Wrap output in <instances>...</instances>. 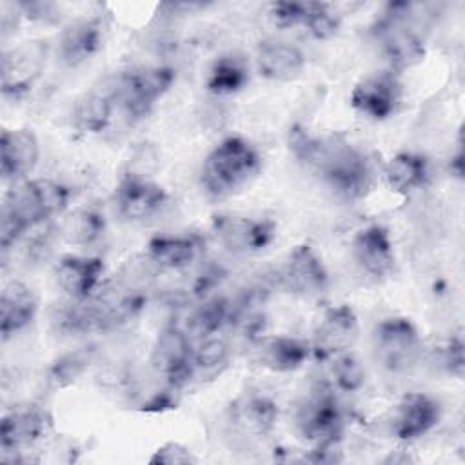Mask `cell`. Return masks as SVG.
I'll return each mask as SVG.
<instances>
[{"label":"cell","mask_w":465,"mask_h":465,"mask_svg":"<svg viewBox=\"0 0 465 465\" xmlns=\"http://www.w3.org/2000/svg\"><path fill=\"white\" fill-rule=\"evenodd\" d=\"M227 356H229L227 341L222 338L209 336V338H203V341L196 349H193V365L194 369L211 371L223 365Z\"/></svg>","instance_id":"obj_33"},{"label":"cell","mask_w":465,"mask_h":465,"mask_svg":"<svg viewBox=\"0 0 465 465\" xmlns=\"http://www.w3.org/2000/svg\"><path fill=\"white\" fill-rule=\"evenodd\" d=\"M49 425L47 412L38 405H16L2 416L0 449L4 452H15L31 447L45 436Z\"/></svg>","instance_id":"obj_14"},{"label":"cell","mask_w":465,"mask_h":465,"mask_svg":"<svg viewBox=\"0 0 465 465\" xmlns=\"http://www.w3.org/2000/svg\"><path fill=\"white\" fill-rule=\"evenodd\" d=\"M104 269V260L98 256L69 254L56 263L54 280L69 298L82 302L91 298L93 291L100 285Z\"/></svg>","instance_id":"obj_19"},{"label":"cell","mask_w":465,"mask_h":465,"mask_svg":"<svg viewBox=\"0 0 465 465\" xmlns=\"http://www.w3.org/2000/svg\"><path fill=\"white\" fill-rule=\"evenodd\" d=\"M40 156L36 134L27 127L4 129L0 136V173L4 180L27 176Z\"/></svg>","instance_id":"obj_18"},{"label":"cell","mask_w":465,"mask_h":465,"mask_svg":"<svg viewBox=\"0 0 465 465\" xmlns=\"http://www.w3.org/2000/svg\"><path fill=\"white\" fill-rule=\"evenodd\" d=\"M311 358V341L296 336H274L262 343L260 361L272 372H291Z\"/></svg>","instance_id":"obj_25"},{"label":"cell","mask_w":465,"mask_h":465,"mask_svg":"<svg viewBox=\"0 0 465 465\" xmlns=\"http://www.w3.org/2000/svg\"><path fill=\"white\" fill-rule=\"evenodd\" d=\"M276 403L263 394H245L231 405V420L247 434H269L276 423Z\"/></svg>","instance_id":"obj_23"},{"label":"cell","mask_w":465,"mask_h":465,"mask_svg":"<svg viewBox=\"0 0 465 465\" xmlns=\"http://www.w3.org/2000/svg\"><path fill=\"white\" fill-rule=\"evenodd\" d=\"M463 349H465V345H463L461 336H450L445 341V345L441 347V352H440L441 354V367L447 372H450V374H454L458 378H461L463 371H465Z\"/></svg>","instance_id":"obj_36"},{"label":"cell","mask_w":465,"mask_h":465,"mask_svg":"<svg viewBox=\"0 0 465 465\" xmlns=\"http://www.w3.org/2000/svg\"><path fill=\"white\" fill-rule=\"evenodd\" d=\"M249 82V64L242 53H225L218 56L207 74L205 87L214 94H232Z\"/></svg>","instance_id":"obj_27"},{"label":"cell","mask_w":465,"mask_h":465,"mask_svg":"<svg viewBox=\"0 0 465 465\" xmlns=\"http://www.w3.org/2000/svg\"><path fill=\"white\" fill-rule=\"evenodd\" d=\"M305 56L300 47L291 42L267 38L258 44L256 67L258 73L272 82H291L303 71Z\"/></svg>","instance_id":"obj_20"},{"label":"cell","mask_w":465,"mask_h":465,"mask_svg":"<svg viewBox=\"0 0 465 465\" xmlns=\"http://www.w3.org/2000/svg\"><path fill=\"white\" fill-rule=\"evenodd\" d=\"M49 44L45 40H25L4 51L0 65L2 94L18 98L25 94L45 69Z\"/></svg>","instance_id":"obj_6"},{"label":"cell","mask_w":465,"mask_h":465,"mask_svg":"<svg viewBox=\"0 0 465 465\" xmlns=\"http://www.w3.org/2000/svg\"><path fill=\"white\" fill-rule=\"evenodd\" d=\"M38 300L29 285L20 280H11L0 292V334L2 340L25 329L36 314Z\"/></svg>","instance_id":"obj_21"},{"label":"cell","mask_w":465,"mask_h":465,"mask_svg":"<svg viewBox=\"0 0 465 465\" xmlns=\"http://www.w3.org/2000/svg\"><path fill=\"white\" fill-rule=\"evenodd\" d=\"M231 318V303L223 296H214L205 300L191 316L187 322V329L193 336L198 338H209L216 331L222 329L225 322Z\"/></svg>","instance_id":"obj_30"},{"label":"cell","mask_w":465,"mask_h":465,"mask_svg":"<svg viewBox=\"0 0 465 465\" xmlns=\"http://www.w3.org/2000/svg\"><path fill=\"white\" fill-rule=\"evenodd\" d=\"M107 22L104 16H80L69 22L58 36V54L69 67L91 60L105 42Z\"/></svg>","instance_id":"obj_12"},{"label":"cell","mask_w":465,"mask_h":465,"mask_svg":"<svg viewBox=\"0 0 465 465\" xmlns=\"http://www.w3.org/2000/svg\"><path fill=\"white\" fill-rule=\"evenodd\" d=\"M289 149L345 198H361L371 189L372 171L365 154L341 136L320 138L302 125H292Z\"/></svg>","instance_id":"obj_1"},{"label":"cell","mask_w":465,"mask_h":465,"mask_svg":"<svg viewBox=\"0 0 465 465\" xmlns=\"http://www.w3.org/2000/svg\"><path fill=\"white\" fill-rule=\"evenodd\" d=\"M282 282L287 291L309 296L327 289L329 272L314 247L309 243H300L287 256L282 271Z\"/></svg>","instance_id":"obj_15"},{"label":"cell","mask_w":465,"mask_h":465,"mask_svg":"<svg viewBox=\"0 0 465 465\" xmlns=\"http://www.w3.org/2000/svg\"><path fill=\"white\" fill-rule=\"evenodd\" d=\"M218 242L234 252H258L276 236V223L265 218L218 213L211 220Z\"/></svg>","instance_id":"obj_7"},{"label":"cell","mask_w":465,"mask_h":465,"mask_svg":"<svg viewBox=\"0 0 465 465\" xmlns=\"http://www.w3.org/2000/svg\"><path fill=\"white\" fill-rule=\"evenodd\" d=\"M440 416L441 407L432 396L425 392H409L396 407L392 430L396 438L412 441L432 430L438 425Z\"/></svg>","instance_id":"obj_16"},{"label":"cell","mask_w":465,"mask_h":465,"mask_svg":"<svg viewBox=\"0 0 465 465\" xmlns=\"http://www.w3.org/2000/svg\"><path fill=\"white\" fill-rule=\"evenodd\" d=\"M176 73L167 65H149L125 71L111 80L114 100L127 116L138 120L151 113L154 104L171 89Z\"/></svg>","instance_id":"obj_3"},{"label":"cell","mask_w":465,"mask_h":465,"mask_svg":"<svg viewBox=\"0 0 465 465\" xmlns=\"http://www.w3.org/2000/svg\"><path fill=\"white\" fill-rule=\"evenodd\" d=\"M376 360L391 372H405L421 356V336L416 325L405 316H389L372 331Z\"/></svg>","instance_id":"obj_5"},{"label":"cell","mask_w":465,"mask_h":465,"mask_svg":"<svg viewBox=\"0 0 465 465\" xmlns=\"http://www.w3.org/2000/svg\"><path fill=\"white\" fill-rule=\"evenodd\" d=\"M114 202L120 216L138 222L160 211L167 202V193L147 176L125 173L114 189Z\"/></svg>","instance_id":"obj_13"},{"label":"cell","mask_w":465,"mask_h":465,"mask_svg":"<svg viewBox=\"0 0 465 465\" xmlns=\"http://www.w3.org/2000/svg\"><path fill=\"white\" fill-rule=\"evenodd\" d=\"M113 105H114V94H113V85L111 82L104 84L102 89H94L87 94H84L74 109H73V122L74 127L82 133H102L113 114Z\"/></svg>","instance_id":"obj_26"},{"label":"cell","mask_w":465,"mask_h":465,"mask_svg":"<svg viewBox=\"0 0 465 465\" xmlns=\"http://www.w3.org/2000/svg\"><path fill=\"white\" fill-rule=\"evenodd\" d=\"M331 371L336 389L343 392H354L365 383V369L361 367L358 358L347 351L334 356Z\"/></svg>","instance_id":"obj_31"},{"label":"cell","mask_w":465,"mask_h":465,"mask_svg":"<svg viewBox=\"0 0 465 465\" xmlns=\"http://www.w3.org/2000/svg\"><path fill=\"white\" fill-rule=\"evenodd\" d=\"M383 174L392 191L407 194L427 185L430 178V165L427 156L420 153L401 151L387 162Z\"/></svg>","instance_id":"obj_24"},{"label":"cell","mask_w":465,"mask_h":465,"mask_svg":"<svg viewBox=\"0 0 465 465\" xmlns=\"http://www.w3.org/2000/svg\"><path fill=\"white\" fill-rule=\"evenodd\" d=\"M358 336V316L351 305H336L323 312L314 329L311 356L314 360H331L354 343Z\"/></svg>","instance_id":"obj_10"},{"label":"cell","mask_w":465,"mask_h":465,"mask_svg":"<svg viewBox=\"0 0 465 465\" xmlns=\"http://www.w3.org/2000/svg\"><path fill=\"white\" fill-rule=\"evenodd\" d=\"M311 2H274L269 5V16L278 27L303 25Z\"/></svg>","instance_id":"obj_34"},{"label":"cell","mask_w":465,"mask_h":465,"mask_svg":"<svg viewBox=\"0 0 465 465\" xmlns=\"http://www.w3.org/2000/svg\"><path fill=\"white\" fill-rule=\"evenodd\" d=\"M22 11V16L38 22H53L56 18V5L49 2H20L15 5Z\"/></svg>","instance_id":"obj_37"},{"label":"cell","mask_w":465,"mask_h":465,"mask_svg":"<svg viewBox=\"0 0 465 465\" xmlns=\"http://www.w3.org/2000/svg\"><path fill=\"white\" fill-rule=\"evenodd\" d=\"M352 256L367 274L387 276L396 262L389 231L378 223L360 229L352 238Z\"/></svg>","instance_id":"obj_17"},{"label":"cell","mask_w":465,"mask_h":465,"mask_svg":"<svg viewBox=\"0 0 465 465\" xmlns=\"http://www.w3.org/2000/svg\"><path fill=\"white\" fill-rule=\"evenodd\" d=\"M96 349L93 345L80 347L76 351L58 356L47 369L45 380L51 389H64L74 383L93 363Z\"/></svg>","instance_id":"obj_28"},{"label":"cell","mask_w":465,"mask_h":465,"mask_svg":"<svg viewBox=\"0 0 465 465\" xmlns=\"http://www.w3.org/2000/svg\"><path fill=\"white\" fill-rule=\"evenodd\" d=\"M151 365L171 387L183 385L194 371L189 334L176 327L162 329L151 351Z\"/></svg>","instance_id":"obj_9"},{"label":"cell","mask_w":465,"mask_h":465,"mask_svg":"<svg viewBox=\"0 0 465 465\" xmlns=\"http://www.w3.org/2000/svg\"><path fill=\"white\" fill-rule=\"evenodd\" d=\"M202 242L194 234H158L147 242L145 260L156 269H183L198 256Z\"/></svg>","instance_id":"obj_22"},{"label":"cell","mask_w":465,"mask_h":465,"mask_svg":"<svg viewBox=\"0 0 465 465\" xmlns=\"http://www.w3.org/2000/svg\"><path fill=\"white\" fill-rule=\"evenodd\" d=\"M296 423L302 436L316 445L336 443L341 430V411L332 389L320 387L314 391L300 407Z\"/></svg>","instance_id":"obj_8"},{"label":"cell","mask_w":465,"mask_h":465,"mask_svg":"<svg viewBox=\"0 0 465 465\" xmlns=\"http://www.w3.org/2000/svg\"><path fill=\"white\" fill-rule=\"evenodd\" d=\"M196 456L182 443L178 441H167L162 447L154 450V454L149 458L151 465H189L196 463Z\"/></svg>","instance_id":"obj_35"},{"label":"cell","mask_w":465,"mask_h":465,"mask_svg":"<svg viewBox=\"0 0 465 465\" xmlns=\"http://www.w3.org/2000/svg\"><path fill=\"white\" fill-rule=\"evenodd\" d=\"M260 167L258 149L242 136H229L207 154L202 169V185L207 193L223 196L252 180Z\"/></svg>","instance_id":"obj_2"},{"label":"cell","mask_w":465,"mask_h":465,"mask_svg":"<svg viewBox=\"0 0 465 465\" xmlns=\"http://www.w3.org/2000/svg\"><path fill=\"white\" fill-rule=\"evenodd\" d=\"M105 231V216L94 207H84L69 214L62 223V236L73 245H91Z\"/></svg>","instance_id":"obj_29"},{"label":"cell","mask_w":465,"mask_h":465,"mask_svg":"<svg viewBox=\"0 0 465 465\" xmlns=\"http://www.w3.org/2000/svg\"><path fill=\"white\" fill-rule=\"evenodd\" d=\"M400 100L401 84L392 71L376 73L360 80L351 93V105L372 120H385L392 116Z\"/></svg>","instance_id":"obj_11"},{"label":"cell","mask_w":465,"mask_h":465,"mask_svg":"<svg viewBox=\"0 0 465 465\" xmlns=\"http://www.w3.org/2000/svg\"><path fill=\"white\" fill-rule=\"evenodd\" d=\"M303 27H307V31L314 38L327 40V38H331V36H334L338 33L340 18L329 9L327 4L311 2L309 15H307V20H305Z\"/></svg>","instance_id":"obj_32"},{"label":"cell","mask_w":465,"mask_h":465,"mask_svg":"<svg viewBox=\"0 0 465 465\" xmlns=\"http://www.w3.org/2000/svg\"><path fill=\"white\" fill-rule=\"evenodd\" d=\"M71 200V189L51 178L27 180L7 193L4 209L15 213L29 229L60 214Z\"/></svg>","instance_id":"obj_4"}]
</instances>
